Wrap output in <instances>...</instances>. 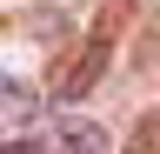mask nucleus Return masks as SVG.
<instances>
[{
    "label": "nucleus",
    "mask_w": 160,
    "mask_h": 154,
    "mask_svg": "<svg viewBox=\"0 0 160 154\" xmlns=\"http://www.w3.org/2000/svg\"><path fill=\"white\" fill-rule=\"evenodd\" d=\"M40 121H47V94H40L33 81L0 74V147H7V141H33Z\"/></svg>",
    "instance_id": "obj_1"
},
{
    "label": "nucleus",
    "mask_w": 160,
    "mask_h": 154,
    "mask_svg": "<svg viewBox=\"0 0 160 154\" xmlns=\"http://www.w3.org/2000/svg\"><path fill=\"white\" fill-rule=\"evenodd\" d=\"M40 141H47V154H113L107 127H100V121H87V114H60V121L40 134Z\"/></svg>",
    "instance_id": "obj_2"
},
{
    "label": "nucleus",
    "mask_w": 160,
    "mask_h": 154,
    "mask_svg": "<svg viewBox=\"0 0 160 154\" xmlns=\"http://www.w3.org/2000/svg\"><path fill=\"white\" fill-rule=\"evenodd\" d=\"M107 47H113V34H93L87 40V54L60 74V87H53V101H80L87 87H100V67H107Z\"/></svg>",
    "instance_id": "obj_3"
},
{
    "label": "nucleus",
    "mask_w": 160,
    "mask_h": 154,
    "mask_svg": "<svg viewBox=\"0 0 160 154\" xmlns=\"http://www.w3.org/2000/svg\"><path fill=\"white\" fill-rule=\"evenodd\" d=\"M0 154H47V141H7Z\"/></svg>",
    "instance_id": "obj_4"
}]
</instances>
